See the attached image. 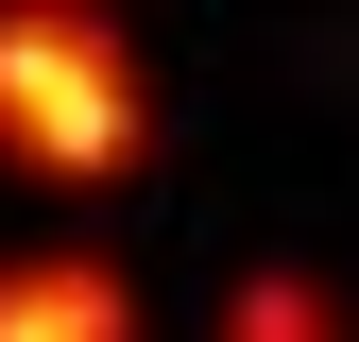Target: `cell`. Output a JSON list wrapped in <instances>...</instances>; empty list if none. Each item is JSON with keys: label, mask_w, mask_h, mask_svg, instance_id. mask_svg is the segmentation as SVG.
I'll list each match as a JSON object with an SVG mask.
<instances>
[{"label": "cell", "mask_w": 359, "mask_h": 342, "mask_svg": "<svg viewBox=\"0 0 359 342\" xmlns=\"http://www.w3.org/2000/svg\"><path fill=\"white\" fill-rule=\"evenodd\" d=\"M154 154V69L103 0H0V171L18 189H120Z\"/></svg>", "instance_id": "1"}, {"label": "cell", "mask_w": 359, "mask_h": 342, "mask_svg": "<svg viewBox=\"0 0 359 342\" xmlns=\"http://www.w3.org/2000/svg\"><path fill=\"white\" fill-rule=\"evenodd\" d=\"M0 342H137V291H120V256H86V240L0 256Z\"/></svg>", "instance_id": "2"}, {"label": "cell", "mask_w": 359, "mask_h": 342, "mask_svg": "<svg viewBox=\"0 0 359 342\" xmlns=\"http://www.w3.org/2000/svg\"><path fill=\"white\" fill-rule=\"evenodd\" d=\"M205 342H342V291H325V274H240Z\"/></svg>", "instance_id": "3"}]
</instances>
